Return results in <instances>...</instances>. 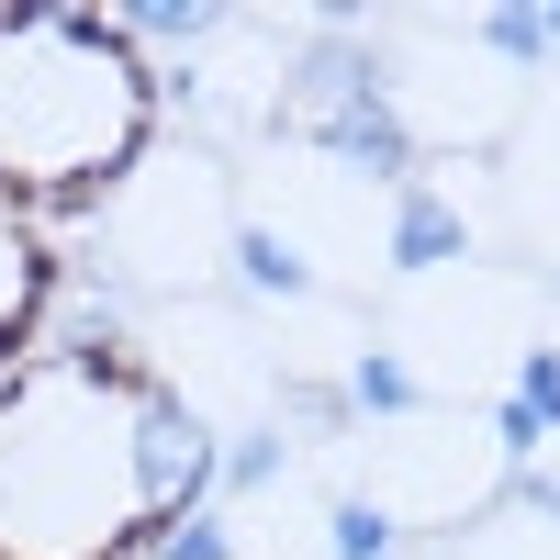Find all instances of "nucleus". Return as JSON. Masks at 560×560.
<instances>
[{
    "instance_id": "nucleus-1",
    "label": "nucleus",
    "mask_w": 560,
    "mask_h": 560,
    "mask_svg": "<svg viewBox=\"0 0 560 560\" xmlns=\"http://www.w3.org/2000/svg\"><path fill=\"white\" fill-rule=\"evenodd\" d=\"M213 493V415L113 337H45L0 382V560H158Z\"/></svg>"
},
{
    "instance_id": "nucleus-2",
    "label": "nucleus",
    "mask_w": 560,
    "mask_h": 560,
    "mask_svg": "<svg viewBox=\"0 0 560 560\" xmlns=\"http://www.w3.org/2000/svg\"><path fill=\"white\" fill-rule=\"evenodd\" d=\"M168 124V68L124 12L0 0V213L79 224L147 168Z\"/></svg>"
},
{
    "instance_id": "nucleus-3",
    "label": "nucleus",
    "mask_w": 560,
    "mask_h": 560,
    "mask_svg": "<svg viewBox=\"0 0 560 560\" xmlns=\"http://www.w3.org/2000/svg\"><path fill=\"white\" fill-rule=\"evenodd\" d=\"M57 292H68V247L45 236V224L0 213V382L45 348V325H57Z\"/></svg>"
}]
</instances>
